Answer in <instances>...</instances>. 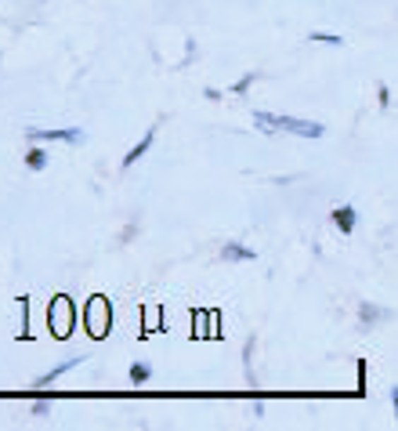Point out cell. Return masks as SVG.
I'll use <instances>...</instances> for the list:
<instances>
[{
    "label": "cell",
    "mask_w": 398,
    "mask_h": 431,
    "mask_svg": "<svg viewBox=\"0 0 398 431\" xmlns=\"http://www.w3.org/2000/svg\"><path fill=\"white\" fill-rule=\"evenodd\" d=\"M254 127L264 131V134L286 131V134H297V138H322L326 134V127L315 123V120H300V116H286V113H264V109L254 113Z\"/></svg>",
    "instance_id": "obj_1"
},
{
    "label": "cell",
    "mask_w": 398,
    "mask_h": 431,
    "mask_svg": "<svg viewBox=\"0 0 398 431\" xmlns=\"http://www.w3.org/2000/svg\"><path fill=\"white\" fill-rule=\"evenodd\" d=\"M83 326H87V333L95 337V341H105V337H109V330H112V304H109L105 294H95L87 301Z\"/></svg>",
    "instance_id": "obj_2"
},
{
    "label": "cell",
    "mask_w": 398,
    "mask_h": 431,
    "mask_svg": "<svg viewBox=\"0 0 398 431\" xmlns=\"http://www.w3.org/2000/svg\"><path fill=\"white\" fill-rule=\"evenodd\" d=\"M47 326H51V333L58 337V341L73 337V326H76V304H73L66 294H58V297L47 304Z\"/></svg>",
    "instance_id": "obj_3"
},
{
    "label": "cell",
    "mask_w": 398,
    "mask_h": 431,
    "mask_svg": "<svg viewBox=\"0 0 398 431\" xmlns=\"http://www.w3.org/2000/svg\"><path fill=\"white\" fill-rule=\"evenodd\" d=\"M25 138L29 142H62V145H80L87 134L80 131V127H29L25 131Z\"/></svg>",
    "instance_id": "obj_4"
},
{
    "label": "cell",
    "mask_w": 398,
    "mask_h": 431,
    "mask_svg": "<svg viewBox=\"0 0 398 431\" xmlns=\"http://www.w3.org/2000/svg\"><path fill=\"white\" fill-rule=\"evenodd\" d=\"M333 225L341 229L344 236H351V232H355V225H358L355 207H348V203H344V207H336V210H333Z\"/></svg>",
    "instance_id": "obj_5"
},
{
    "label": "cell",
    "mask_w": 398,
    "mask_h": 431,
    "mask_svg": "<svg viewBox=\"0 0 398 431\" xmlns=\"http://www.w3.org/2000/svg\"><path fill=\"white\" fill-rule=\"evenodd\" d=\"M254 258H257V254L250 251L247 243H225V246H221V261H228V265H232V261H254Z\"/></svg>",
    "instance_id": "obj_6"
},
{
    "label": "cell",
    "mask_w": 398,
    "mask_h": 431,
    "mask_svg": "<svg viewBox=\"0 0 398 431\" xmlns=\"http://www.w3.org/2000/svg\"><path fill=\"white\" fill-rule=\"evenodd\" d=\"M83 359H87V355H80V359H66L62 366H54V369H47V374H44V377H40V381H37L33 388H47L51 381H58V377H62V374H69V369H76V366H80Z\"/></svg>",
    "instance_id": "obj_7"
},
{
    "label": "cell",
    "mask_w": 398,
    "mask_h": 431,
    "mask_svg": "<svg viewBox=\"0 0 398 431\" xmlns=\"http://www.w3.org/2000/svg\"><path fill=\"white\" fill-rule=\"evenodd\" d=\"M152 142H156V127H148V131H145V138H141V142H138V145H134V149L127 152V156H124V167H131V163H138V160L145 156V152L152 149Z\"/></svg>",
    "instance_id": "obj_8"
},
{
    "label": "cell",
    "mask_w": 398,
    "mask_h": 431,
    "mask_svg": "<svg viewBox=\"0 0 398 431\" xmlns=\"http://www.w3.org/2000/svg\"><path fill=\"white\" fill-rule=\"evenodd\" d=\"M25 167H29V171H44V167H47V149H40V145L29 149V152H25Z\"/></svg>",
    "instance_id": "obj_9"
},
{
    "label": "cell",
    "mask_w": 398,
    "mask_h": 431,
    "mask_svg": "<svg viewBox=\"0 0 398 431\" xmlns=\"http://www.w3.org/2000/svg\"><path fill=\"white\" fill-rule=\"evenodd\" d=\"M148 377H152V366H148V362H134V366H131V384H134V388H141Z\"/></svg>",
    "instance_id": "obj_10"
},
{
    "label": "cell",
    "mask_w": 398,
    "mask_h": 431,
    "mask_svg": "<svg viewBox=\"0 0 398 431\" xmlns=\"http://www.w3.org/2000/svg\"><path fill=\"white\" fill-rule=\"evenodd\" d=\"M156 323H163L160 308H156V304H145V337H148V333H156Z\"/></svg>",
    "instance_id": "obj_11"
},
{
    "label": "cell",
    "mask_w": 398,
    "mask_h": 431,
    "mask_svg": "<svg viewBox=\"0 0 398 431\" xmlns=\"http://www.w3.org/2000/svg\"><path fill=\"white\" fill-rule=\"evenodd\" d=\"M51 398H54V395H44V398H37V403L29 406V413H33V417H47V413H51Z\"/></svg>",
    "instance_id": "obj_12"
},
{
    "label": "cell",
    "mask_w": 398,
    "mask_h": 431,
    "mask_svg": "<svg viewBox=\"0 0 398 431\" xmlns=\"http://www.w3.org/2000/svg\"><path fill=\"white\" fill-rule=\"evenodd\" d=\"M257 80V73H247V76H242V80H235L232 84V91H235V95H247V91H250V84Z\"/></svg>",
    "instance_id": "obj_13"
},
{
    "label": "cell",
    "mask_w": 398,
    "mask_h": 431,
    "mask_svg": "<svg viewBox=\"0 0 398 431\" xmlns=\"http://www.w3.org/2000/svg\"><path fill=\"white\" fill-rule=\"evenodd\" d=\"M362 316H365V323H377V319H384L387 312H380V308H362Z\"/></svg>",
    "instance_id": "obj_14"
},
{
    "label": "cell",
    "mask_w": 398,
    "mask_h": 431,
    "mask_svg": "<svg viewBox=\"0 0 398 431\" xmlns=\"http://www.w3.org/2000/svg\"><path fill=\"white\" fill-rule=\"evenodd\" d=\"M312 40H322V44H344L341 37H326V33H312Z\"/></svg>",
    "instance_id": "obj_15"
}]
</instances>
